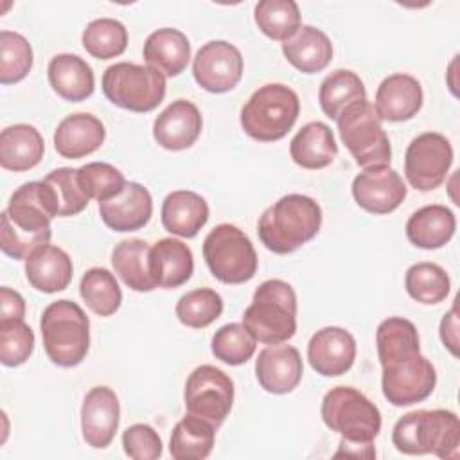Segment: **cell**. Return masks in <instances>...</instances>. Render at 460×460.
<instances>
[{
  "label": "cell",
  "instance_id": "e0dca14e",
  "mask_svg": "<svg viewBox=\"0 0 460 460\" xmlns=\"http://www.w3.org/2000/svg\"><path fill=\"white\" fill-rule=\"evenodd\" d=\"M307 359L316 374L336 377L345 374L356 359V340L341 327H323L307 343Z\"/></svg>",
  "mask_w": 460,
  "mask_h": 460
},
{
  "label": "cell",
  "instance_id": "484cf974",
  "mask_svg": "<svg viewBox=\"0 0 460 460\" xmlns=\"http://www.w3.org/2000/svg\"><path fill=\"white\" fill-rule=\"evenodd\" d=\"M52 90L65 101L81 102L93 93L92 66L75 54H56L47 68Z\"/></svg>",
  "mask_w": 460,
  "mask_h": 460
},
{
  "label": "cell",
  "instance_id": "4316f807",
  "mask_svg": "<svg viewBox=\"0 0 460 460\" xmlns=\"http://www.w3.org/2000/svg\"><path fill=\"white\" fill-rule=\"evenodd\" d=\"M208 221L207 201L192 190H172L162 203V225L180 237H194Z\"/></svg>",
  "mask_w": 460,
  "mask_h": 460
},
{
  "label": "cell",
  "instance_id": "d4e9b609",
  "mask_svg": "<svg viewBox=\"0 0 460 460\" xmlns=\"http://www.w3.org/2000/svg\"><path fill=\"white\" fill-rule=\"evenodd\" d=\"M144 59L164 77L180 75L190 59V43L178 29H158L144 43Z\"/></svg>",
  "mask_w": 460,
  "mask_h": 460
},
{
  "label": "cell",
  "instance_id": "f35d334b",
  "mask_svg": "<svg viewBox=\"0 0 460 460\" xmlns=\"http://www.w3.org/2000/svg\"><path fill=\"white\" fill-rule=\"evenodd\" d=\"M81 40L90 56L97 59H111L126 50L128 31L119 20L97 18L86 25Z\"/></svg>",
  "mask_w": 460,
  "mask_h": 460
},
{
  "label": "cell",
  "instance_id": "9a60e30c",
  "mask_svg": "<svg viewBox=\"0 0 460 460\" xmlns=\"http://www.w3.org/2000/svg\"><path fill=\"white\" fill-rule=\"evenodd\" d=\"M406 185L401 174L390 165L367 167L352 181L356 203L370 214H390L406 198Z\"/></svg>",
  "mask_w": 460,
  "mask_h": 460
},
{
  "label": "cell",
  "instance_id": "b9f144b4",
  "mask_svg": "<svg viewBox=\"0 0 460 460\" xmlns=\"http://www.w3.org/2000/svg\"><path fill=\"white\" fill-rule=\"evenodd\" d=\"M32 68V47L18 32L0 31V83L22 81Z\"/></svg>",
  "mask_w": 460,
  "mask_h": 460
},
{
  "label": "cell",
  "instance_id": "277c9868",
  "mask_svg": "<svg viewBox=\"0 0 460 460\" xmlns=\"http://www.w3.org/2000/svg\"><path fill=\"white\" fill-rule=\"evenodd\" d=\"M243 325L257 341L266 345L291 340L296 332L295 289L280 279L264 280L243 314Z\"/></svg>",
  "mask_w": 460,
  "mask_h": 460
},
{
  "label": "cell",
  "instance_id": "cb8c5ba5",
  "mask_svg": "<svg viewBox=\"0 0 460 460\" xmlns=\"http://www.w3.org/2000/svg\"><path fill=\"white\" fill-rule=\"evenodd\" d=\"M25 275L29 284L41 293L63 291L74 275L72 259L58 246L45 244L32 252L25 261Z\"/></svg>",
  "mask_w": 460,
  "mask_h": 460
},
{
  "label": "cell",
  "instance_id": "44dd1931",
  "mask_svg": "<svg viewBox=\"0 0 460 460\" xmlns=\"http://www.w3.org/2000/svg\"><path fill=\"white\" fill-rule=\"evenodd\" d=\"M422 99V86L413 75L392 74L377 86L374 110L381 120L402 122L419 113Z\"/></svg>",
  "mask_w": 460,
  "mask_h": 460
},
{
  "label": "cell",
  "instance_id": "83f0119b",
  "mask_svg": "<svg viewBox=\"0 0 460 460\" xmlns=\"http://www.w3.org/2000/svg\"><path fill=\"white\" fill-rule=\"evenodd\" d=\"M45 153L40 131L31 124H14L0 133V164L7 171L22 172L36 167Z\"/></svg>",
  "mask_w": 460,
  "mask_h": 460
},
{
  "label": "cell",
  "instance_id": "30bf717a",
  "mask_svg": "<svg viewBox=\"0 0 460 460\" xmlns=\"http://www.w3.org/2000/svg\"><path fill=\"white\" fill-rule=\"evenodd\" d=\"M203 257L210 273L225 284H243L257 271V253L248 235L235 225L221 223L203 241Z\"/></svg>",
  "mask_w": 460,
  "mask_h": 460
},
{
  "label": "cell",
  "instance_id": "6da1fadb",
  "mask_svg": "<svg viewBox=\"0 0 460 460\" xmlns=\"http://www.w3.org/2000/svg\"><path fill=\"white\" fill-rule=\"evenodd\" d=\"M54 217L56 212L45 183H23L13 192L7 208L2 212V252L13 259L27 261L32 252L49 244Z\"/></svg>",
  "mask_w": 460,
  "mask_h": 460
},
{
  "label": "cell",
  "instance_id": "4dcf8cb0",
  "mask_svg": "<svg viewBox=\"0 0 460 460\" xmlns=\"http://www.w3.org/2000/svg\"><path fill=\"white\" fill-rule=\"evenodd\" d=\"M291 160L304 169H323L332 164L338 146L332 129L323 122H307L289 144Z\"/></svg>",
  "mask_w": 460,
  "mask_h": 460
},
{
  "label": "cell",
  "instance_id": "1f68e13d",
  "mask_svg": "<svg viewBox=\"0 0 460 460\" xmlns=\"http://www.w3.org/2000/svg\"><path fill=\"white\" fill-rule=\"evenodd\" d=\"M151 246L142 239L120 241L111 252V264L120 280L133 291H153L156 288L149 268Z\"/></svg>",
  "mask_w": 460,
  "mask_h": 460
},
{
  "label": "cell",
  "instance_id": "f1b7e54d",
  "mask_svg": "<svg viewBox=\"0 0 460 460\" xmlns=\"http://www.w3.org/2000/svg\"><path fill=\"white\" fill-rule=\"evenodd\" d=\"M282 52L296 70L316 74L331 63L332 43L323 31L313 25H300V29L282 43Z\"/></svg>",
  "mask_w": 460,
  "mask_h": 460
},
{
  "label": "cell",
  "instance_id": "60d3db41",
  "mask_svg": "<svg viewBox=\"0 0 460 460\" xmlns=\"http://www.w3.org/2000/svg\"><path fill=\"white\" fill-rule=\"evenodd\" d=\"M257 347V340L248 332L243 323H226L212 336V354L232 367L246 363Z\"/></svg>",
  "mask_w": 460,
  "mask_h": 460
},
{
  "label": "cell",
  "instance_id": "d6a6232c",
  "mask_svg": "<svg viewBox=\"0 0 460 460\" xmlns=\"http://www.w3.org/2000/svg\"><path fill=\"white\" fill-rule=\"evenodd\" d=\"M216 426L208 420L187 413L176 422L169 440V451L174 460H203L210 455L216 438Z\"/></svg>",
  "mask_w": 460,
  "mask_h": 460
},
{
  "label": "cell",
  "instance_id": "52a82bcc",
  "mask_svg": "<svg viewBox=\"0 0 460 460\" xmlns=\"http://www.w3.org/2000/svg\"><path fill=\"white\" fill-rule=\"evenodd\" d=\"M322 420L341 435V440L372 444L381 429L377 406L352 386H334L322 401Z\"/></svg>",
  "mask_w": 460,
  "mask_h": 460
},
{
  "label": "cell",
  "instance_id": "5bb4252c",
  "mask_svg": "<svg viewBox=\"0 0 460 460\" xmlns=\"http://www.w3.org/2000/svg\"><path fill=\"white\" fill-rule=\"evenodd\" d=\"M192 74L196 83L207 92H230L243 77V56L239 49L228 41H208L196 52Z\"/></svg>",
  "mask_w": 460,
  "mask_h": 460
},
{
  "label": "cell",
  "instance_id": "681fc988",
  "mask_svg": "<svg viewBox=\"0 0 460 460\" xmlns=\"http://www.w3.org/2000/svg\"><path fill=\"white\" fill-rule=\"evenodd\" d=\"M361 456V458H374L376 451L372 444H358V442H347V440H340V451L334 456Z\"/></svg>",
  "mask_w": 460,
  "mask_h": 460
},
{
  "label": "cell",
  "instance_id": "ab89813d",
  "mask_svg": "<svg viewBox=\"0 0 460 460\" xmlns=\"http://www.w3.org/2000/svg\"><path fill=\"white\" fill-rule=\"evenodd\" d=\"M223 313V298L210 288H198L180 296L176 304L178 320L190 329H203Z\"/></svg>",
  "mask_w": 460,
  "mask_h": 460
},
{
  "label": "cell",
  "instance_id": "7dc6e473",
  "mask_svg": "<svg viewBox=\"0 0 460 460\" xmlns=\"http://www.w3.org/2000/svg\"><path fill=\"white\" fill-rule=\"evenodd\" d=\"M25 314V300L23 296L11 289V288H0V320H14L23 318Z\"/></svg>",
  "mask_w": 460,
  "mask_h": 460
},
{
  "label": "cell",
  "instance_id": "7a4b0ae2",
  "mask_svg": "<svg viewBox=\"0 0 460 460\" xmlns=\"http://www.w3.org/2000/svg\"><path fill=\"white\" fill-rule=\"evenodd\" d=\"M320 226V205L309 196L288 194L262 212L257 234L270 252L286 255L311 241Z\"/></svg>",
  "mask_w": 460,
  "mask_h": 460
},
{
  "label": "cell",
  "instance_id": "7bdbcfd3",
  "mask_svg": "<svg viewBox=\"0 0 460 460\" xmlns=\"http://www.w3.org/2000/svg\"><path fill=\"white\" fill-rule=\"evenodd\" d=\"M376 345L379 363L408 350H420L417 327L410 320L399 316L386 318L377 325Z\"/></svg>",
  "mask_w": 460,
  "mask_h": 460
},
{
  "label": "cell",
  "instance_id": "f546056e",
  "mask_svg": "<svg viewBox=\"0 0 460 460\" xmlns=\"http://www.w3.org/2000/svg\"><path fill=\"white\" fill-rule=\"evenodd\" d=\"M456 230L455 214L444 205H426L406 223V237L422 250H437L451 241Z\"/></svg>",
  "mask_w": 460,
  "mask_h": 460
},
{
  "label": "cell",
  "instance_id": "7402d4cb",
  "mask_svg": "<svg viewBox=\"0 0 460 460\" xmlns=\"http://www.w3.org/2000/svg\"><path fill=\"white\" fill-rule=\"evenodd\" d=\"M106 138L102 122L92 113H72L54 131V147L63 158H83L97 151Z\"/></svg>",
  "mask_w": 460,
  "mask_h": 460
},
{
  "label": "cell",
  "instance_id": "3957f363",
  "mask_svg": "<svg viewBox=\"0 0 460 460\" xmlns=\"http://www.w3.org/2000/svg\"><path fill=\"white\" fill-rule=\"evenodd\" d=\"M392 442L404 455L458 458L460 422L449 410H415L395 422Z\"/></svg>",
  "mask_w": 460,
  "mask_h": 460
},
{
  "label": "cell",
  "instance_id": "f6af8a7d",
  "mask_svg": "<svg viewBox=\"0 0 460 460\" xmlns=\"http://www.w3.org/2000/svg\"><path fill=\"white\" fill-rule=\"evenodd\" d=\"M34 350V332L23 318L0 320V361L5 367L25 363Z\"/></svg>",
  "mask_w": 460,
  "mask_h": 460
},
{
  "label": "cell",
  "instance_id": "d590c367",
  "mask_svg": "<svg viewBox=\"0 0 460 460\" xmlns=\"http://www.w3.org/2000/svg\"><path fill=\"white\" fill-rule=\"evenodd\" d=\"M81 298L99 316H111L122 302V291L111 271L106 268L88 270L79 284Z\"/></svg>",
  "mask_w": 460,
  "mask_h": 460
},
{
  "label": "cell",
  "instance_id": "8fae6325",
  "mask_svg": "<svg viewBox=\"0 0 460 460\" xmlns=\"http://www.w3.org/2000/svg\"><path fill=\"white\" fill-rule=\"evenodd\" d=\"M383 395L394 406H410L431 395L437 385L435 367L420 350H408L381 363Z\"/></svg>",
  "mask_w": 460,
  "mask_h": 460
},
{
  "label": "cell",
  "instance_id": "ffe728a7",
  "mask_svg": "<svg viewBox=\"0 0 460 460\" xmlns=\"http://www.w3.org/2000/svg\"><path fill=\"white\" fill-rule=\"evenodd\" d=\"M99 214L104 225L111 230L135 232L149 223L153 216V199L144 185L129 181L115 198L99 201Z\"/></svg>",
  "mask_w": 460,
  "mask_h": 460
},
{
  "label": "cell",
  "instance_id": "c3c4849f",
  "mask_svg": "<svg viewBox=\"0 0 460 460\" xmlns=\"http://www.w3.org/2000/svg\"><path fill=\"white\" fill-rule=\"evenodd\" d=\"M440 340L453 356H458V318L455 305L440 322Z\"/></svg>",
  "mask_w": 460,
  "mask_h": 460
},
{
  "label": "cell",
  "instance_id": "8992f818",
  "mask_svg": "<svg viewBox=\"0 0 460 460\" xmlns=\"http://www.w3.org/2000/svg\"><path fill=\"white\" fill-rule=\"evenodd\" d=\"M300 101L295 90L280 83H268L255 90L241 110V126L248 137L259 142L284 138L295 126Z\"/></svg>",
  "mask_w": 460,
  "mask_h": 460
},
{
  "label": "cell",
  "instance_id": "2e32d148",
  "mask_svg": "<svg viewBox=\"0 0 460 460\" xmlns=\"http://www.w3.org/2000/svg\"><path fill=\"white\" fill-rule=\"evenodd\" d=\"M120 419L117 394L110 386H93L81 406V431L88 446L104 449L111 444Z\"/></svg>",
  "mask_w": 460,
  "mask_h": 460
},
{
  "label": "cell",
  "instance_id": "ee69618b",
  "mask_svg": "<svg viewBox=\"0 0 460 460\" xmlns=\"http://www.w3.org/2000/svg\"><path fill=\"white\" fill-rule=\"evenodd\" d=\"M79 185L84 194L97 201H106L120 194L126 187V180L122 172L104 162H90L77 169Z\"/></svg>",
  "mask_w": 460,
  "mask_h": 460
},
{
  "label": "cell",
  "instance_id": "7c38bea8",
  "mask_svg": "<svg viewBox=\"0 0 460 460\" xmlns=\"http://www.w3.org/2000/svg\"><path fill=\"white\" fill-rule=\"evenodd\" d=\"M183 399L187 413L219 428L234 404V381L221 368L201 365L189 374Z\"/></svg>",
  "mask_w": 460,
  "mask_h": 460
},
{
  "label": "cell",
  "instance_id": "ba28073f",
  "mask_svg": "<svg viewBox=\"0 0 460 460\" xmlns=\"http://www.w3.org/2000/svg\"><path fill=\"white\" fill-rule=\"evenodd\" d=\"M340 138L359 167L390 165L392 147L374 104L367 99L350 104L336 120Z\"/></svg>",
  "mask_w": 460,
  "mask_h": 460
},
{
  "label": "cell",
  "instance_id": "5b68a950",
  "mask_svg": "<svg viewBox=\"0 0 460 460\" xmlns=\"http://www.w3.org/2000/svg\"><path fill=\"white\" fill-rule=\"evenodd\" d=\"M41 338L49 359L58 367L79 365L90 349V320L72 300H56L41 314Z\"/></svg>",
  "mask_w": 460,
  "mask_h": 460
},
{
  "label": "cell",
  "instance_id": "e575fe53",
  "mask_svg": "<svg viewBox=\"0 0 460 460\" xmlns=\"http://www.w3.org/2000/svg\"><path fill=\"white\" fill-rule=\"evenodd\" d=\"M253 18L259 31L277 41L289 40L300 29V9L293 0H261Z\"/></svg>",
  "mask_w": 460,
  "mask_h": 460
},
{
  "label": "cell",
  "instance_id": "9c48e42d",
  "mask_svg": "<svg viewBox=\"0 0 460 460\" xmlns=\"http://www.w3.org/2000/svg\"><path fill=\"white\" fill-rule=\"evenodd\" d=\"M102 92L115 106L146 113L164 101L165 77L151 66L122 61L104 70Z\"/></svg>",
  "mask_w": 460,
  "mask_h": 460
},
{
  "label": "cell",
  "instance_id": "d6986e66",
  "mask_svg": "<svg viewBox=\"0 0 460 460\" xmlns=\"http://www.w3.org/2000/svg\"><path fill=\"white\" fill-rule=\"evenodd\" d=\"M203 128V119L196 104L187 99L172 101L153 124V137L164 149L183 151L190 147Z\"/></svg>",
  "mask_w": 460,
  "mask_h": 460
},
{
  "label": "cell",
  "instance_id": "ac0fdd59",
  "mask_svg": "<svg viewBox=\"0 0 460 460\" xmlns=\"http://www.w3.org/2000/svg\"><path fill=\"white\" fill-rule=\"evenodd\" d=\"M304 374L300 352L293 345H268L255 359V376L259 385L270 394L293 392Z\"/></svg>",
  "mask_w": 460,
  "mask_h": 460
},
{
  "label": "cell",
  "instance_id": "4fadbf2b",
  "mask_svg": "<svg viewBox=\"0 0 460 460\" xmlns=\"http://www.w3.org/2000/svg\"><path fill=\"white\" fill-rule=\"evenodd\" d=\"M451 164L449 140L440 133L428 131L410 142L404 155V174L413 189L428 192L442 185Z\"/></svg>",
  "mask_w": 460,
  "mask_h": 460
},
{
  "label": "cell",
  "instance_id": "603a6c76",
  "mask_svg": "<svg viewBox=\"0 0 460 460\" xmlns=\"http://www.w3.org/2000/svg\"><path fill=\"white\" fill-rule=\"evenodd\" d=\"M149 268L156 288L174 289L190 279L194 271V257L185 243L164 237L151 246Z\"/></svg>",
  "mask_w": 460,
  "mask_h": 460
},
{
  "label": "cell",
  "instance_id": "bcb514c9",
  "mask_svg": "<svg viewBox=\"0 0 460 460\" xmlns=\"http://www.w3.org/2000/svg\"><path fill=\"white\" fill-rule=\"evenodd\" d=\"M124 453L135 460H155L162 456V438L149 424H133L122 433Z\"/></svg>",
  "mask_w": 460,
  "mask_h": 460
},
{
  "label": "cell",
  "instance_id": "836d02e7",
  "mask_svg": "<svg viewBox=\"0 0 460 460\" xmlns=\"http://www.w3.org/2000/svg\"><path fill=\"white\" fill-rule=\"evenodd\" d=\"M367 90L359 75H356L352 70H334L329 74L318 90V101L322 111L332 119L338 120L340 115L354 102L365 101Z\"/></svg>",
  "mask_w": 460,
  "mask_h": 460
},
{
  "label": "cell",
  "instance_id": "74e56055",
  "mask_svg": "<svg viewBox=\"0 0 460 460\" xmlns=\"http://www.w3.org/2000/svg\"><path fill=\"white\" fill-rule=\"evenodd\" d=\"M404 286L413 300L433 305L446 300L451 289V280L442 266L435 262H417L408 268Z\"/></svg>",
  "mask_w": 460,
  "mask_h": 460
},
{
  "label": "cell",
  "instance_id": "8d00e7d4",
  "mask_svg": "<svg viewBox=\"0 0 460 460\" xmlns=\"http://www.w3.org/2000/svg\"><path fill=\"white\" fill-rule=\"evenodd\" d=\"M43 183L49 190L56 216H61V217L75 216L83 212L90 201V198L84 194V190L79 185L77 169H70V167L54 169L43 178Z\"/></svg>",
  "mask_w": 460,
  "mask_h": 460
}]
</instances>
